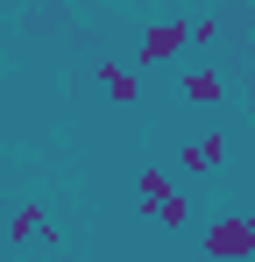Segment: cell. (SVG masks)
<instances>
[{"label":"cell","instance_id":"6da1fadb","mask_svg":"<svg viewBox=\"0 0 255 262\" xmlns=\"http://www.w3.org/2000/svg\"><path fill=\"white\" fill-rule=\"evenodd\" d=\"M199 248H206L213 262H248L255 255V213H220L199 234Z\"/></svg>","mask_w":255,"mask_h":262},{"label":"cell","instance_id":"7a4b0ae2","mask_svg":"<svg viewBox=\"0 0 255 262\" xmlns=\"http://www.w3.org/2000/svg\"><path fill=\"white\" fill-rule=\"evenodd\" d=\"M192 43V21H177V14H163V21H149L142 29V43H135V64H177V50Z\"/></svg>","mask_w":255,"mask_h":262},{"label":"cell","instance_id":"3957f363","mask_svg":"<svg viewBox=\"0 0 255 262\" xmlns=\"http://www.w3.org/2000/svg\"><path fill=\"white\" fill-rule=\"evenodd\" d=\"M220 163H227V135H220V128H213V135H199V142L184 149V170H192V177L220 170Z\"/></svg>","mask_w":255,"mask_h":262},{"label":"cell","instance_id":"277c9868","mask_svg":"<svg viewBox=\"0 0 255 262\" xmlns=\"http://www.w3.org/2000/svg\"><path fill=\"white\" fill-rule=\"evenodd\" d=\"M177 92H184L192 106H220V99H227V78H220V71H184Z\"/></svg>","mask_w":255,"mask_h":262},{"label":"cell","instance_id":"5b68a950","mask_svg":"<svg viewBox=\"0 0 255 262\" xmlns=\"http://www.w3.org/2000/svg\"><path fill=\"white\" fill-rule=\"evenodd\" d=\"M170 191H177V184H170V170H156V163H142V170H135V199H142V206H149V213H156V206H163Z\"/></svg>","mask_w":255,"mask_h":262},{"label":"cell","instance_id":"8992f818","mask_svg":"<svg viewBox=\"0 0 255 262\" xmlns=\"http://www.w3.org/2000/svg\"><path fill=\"white\" fill-rule=\"evenodd\" d=\"M99 92H107V99H142V78H135L128 64L107 57V64H99Z\"/></svg>","mask_w":255,"mask_h":262},{"label":"cell","instance_id":"52a82bcc","mask_svg":"<svg viewBox=\"0 0 255 262\" xmlns=\"http://www.w3.org/2000/svg\"><path fill=\"white\" fill-rule=\"evenodd\" d=\"M149 220H156V227H170V234H184V227H192V199H184V191H170Z\"/></svg>","mask_w":255,"mask_h":262},{"label":"cell","instance_id":"ba28073f","mask_svg":"<svg viewBox=\"0 0 255 262\" xmlns=\"http://www.w3.org/2000/svg\"><path fill=\"white\" fill-rule=\"evenodd\" d=\"M149 7H156V0H149Z\"/></svg>","mask_w":255,"mask_h":262}]
</instances>
